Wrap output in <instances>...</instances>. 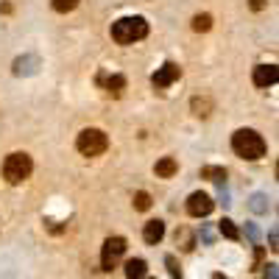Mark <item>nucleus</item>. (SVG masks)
<instances>
[{
  "mask_svg": "<svg viewBox=\"0 0 279 279\" xmlns=\"http://www.w3.org/2000/svg\"><path fill=\"white\" fill-rule=\"evenodd\" d=\"M232 151L240 159L254 162V159H262L268 154V146H265V140H262L260 131H254V128H237L232 134Z\"/></svg>",
  "mask_w": 279,
  "mask_h": 279,
  "instance_id": "1",
  "label": "nucleus"
},
{
  "mask_svg": "<svg viewBox=\"0 0 279 279\" xmlns=\"http://www.w3.org/2000/svg\"><path fill=\"white\" fill-rule=\"evenodd\" d=\"M148 37V20L146 17H120L112 25V39L117 45H131Z\"/></svg>",
  "mask_w": 279,
  "mask_h": 279,
  "instance_id": "2",
  "label": "nucleus"
},
{
  "mask_svg": "<svg viewBox=\"0 0 279 279\" xmlns=\"http://www.w3.org/2000/svg\"><path fill=\"white\" fill-rule=\"evenodd\" d=\"M31 170H34V162H31V157L25 151H14L6 157V162H3V176H6L9 184H20L25 182V179L31 176Z\"/></svg>",
  "mask_w": 279,
  "mask_h": 279,
  "instance_id": "3",
  "label": "nucleus"
},
{
  "mask_svg": "<svg viewBox=\"0 0 279 279\" xmlns=\"http://www.w3.org/2000/svg\"><path fill=\"white\" fill-rule=\"evenodd\" d=\"M76 148L84 157H101L106 148H109V137L101 128H84V131L76 137Z\"/></svg>",
  "mask_w": 279,
  "mask_h": 279,
  "instance_id": "4",
  "label": "nucleus"
},
{
  "mask_svg": "<svg viewBox=\"0 0 279 279\" xmlns=\"http://www.w3.org/2000/svg\"><path fill=\"white\" fill-rule=\"evenodd\" d=\"M123 254H126V237H120V235L106 237L103 251H101V268L103 271H115V265L120 262Z\"/></svg>",
  "mask_w": 279,
  "mask_h": 279,
  "instance_id": "5",
  "label": "nucleus"
},
{
  "mask_svg": "<svg viewBox=\"0 0 279 279\" xmlns=\"http://www.w3.org/2000/svg\"><path fill=\"white\" fill-rule=\"evenodd\" d=\"M213 195L204 193V190H195V193H190L187 198V215H193V218H206V215L213 213Z\"/></svg>",
  "mask_w": 279,
  "mask_h": 279,
  "instance_id": "6",
  "label": "nucleus"
},
{
  "mask_svg": "<svg viewBox=\"0 0 279 279\" xmlns=\"http://www.w3.org/2000/svg\"><path fill=\"white\" fill-rule=\"evenodd\" d=\"M179 76H182V67L173 64V61H165L157 73L151 76V84L157 87V90H165V87H170L173 81H179Z\"/></svg>",
  "mask_w": 279,
  "mask_h": 279,
  "instance_id": "7",
  "label": "nucleus"
},
{
  "mask_svg": "<svg viewBox=\"0 0 279 279\" xmlns=\"http://www.w3.org/2000/svg\"><path fill=\"white\" fill-rule=\"evenodd\" d=\"M39 67H42V59H39L37 53H25V56H17V59H14L12 70H14V76H34Z\"/></svg>",
  "mask_w": 279,
  "mask_h": 279,
  "instance_id": "8",
  "label": "nucleus"
},
{
  "mask_svg": "<svg viewBox=\"0 0 279 279\" xmlns=\"http://www.w3.org/2000/svg\"><path fill=\"white\" fill-rule=\"evenodd\" d=\"M276 64H257L254 73H251V81H254V87H271L276 84Z\"/></svg>",
  "mask_w": 279,
  "mask_h": 279,
  "instance_id": "9",
  "label": "nucleus"
},
{
  "mask_svg": "<svg viewBox=\"0 0 279 279\" xmlns=\"http://www.w3.org/2000/svg\"><path fill=\"white\" fill-rule=\"evenodd\" d=\"M98 84L106 87V92L117 98V95H123V90H126V76H120V73H115V76L101 73V76H98Z\"/></svg>",
  "mask_w": 279,
  "mask_h": 279,
  "instance_id": "10",
  "label": "nucleus"
},
{
  "mask_svg": "<svg viewBox=\"0 0 279 279\" xmlns=\"http://www.w3.org/2000/svg\"><path fill=\"white\" fill-rule=\"evenodd\" d=\"M162 237H165V221L154 218V221H148V224L143 226V240H146L148 246H157Z\"/></svg>",
  "mask_w": 279,
  "mask_h": 279,
  "instance_id": "11",
  "label": "nucleus"
},
{
  "mask_svg": "<svg viewBox=\"0 0 279 279\" xmlns=\"http://www.w3.org/2000/svg\"><path fill=\"white\" fill-rule=\"evenodd\" d=\"M154 173H157L159 179H173L179 173V162L173 157H162V159H157V165H154Z\"/></svg>",
  "mask_w": 279,
  "mask_h": 279,
  "instance_id": "12",
  "label": "nucleus"
},
{
  "mask_svg": "<svg viewBox=\"0 0 279 279\" xmlns=\"http://www.w3.org/2000/svg\"><path fill=\"white\" fill-rule=\"evenodd\" d=\"M148 276V262L143 257L126 260V279H146Z\"/></svg>",
  "mask_w": 279,
  "mask_h": 279,
  "instance_id": "13",
  "label": "nucleus"
},
{
  "mask_svg": "<svg viewBox=\"0 0 279 279\" xmlns=\"http://www.w3.org/2000/svg\"><path fill=\"white\" fill-rule=\"evenodd\" d=\"M249 210H251L254 215H265L268 210H271V198H268L265 193H254V195L249 198Z\"/></svg>",
  "mask_w": 279,
  "mask_h": 279,
  "instance_id": "14",
  "label": "nucleus"
},
{
  "mask_svg": "<svg viewBox=\"0 0 279 279\" xmlns=\"http://www.w3.org/2000/svg\"><path fill=\"white\" fill-rule=\"evenodd\" d=\"M218 232L226 237V240H240V229H237V224L232 218H221L218 221Z\"/></svg>",
  "mask_w": 279,
  "mask_h": 279,
  "instance_id": "15",
  "label": "nucleus"
},
{
  "mask_svg": "<svg viewBox=\"0 0 279 279\" xmlns=\"http://www.w3.org/2000/svg\"><path fill=\"white\" fill-rule=\"evenodd\" d=\"M190 106H193V112L198 117H206L210 112H213V101H210V98H193V101H190Z\"/></svg>",
  "mask_w": 279,
  "mask_h": 279,
  "instance_id": "16",
  "label": "nucleus"
},
{
  "mask_svg": "<svg viewBox=\"0 0 279 279\" xmlns=\"http://www.w3.org/2000/svg\"><path fill=\"white\" fill-rule=\"evenodd\" d=\"M201 179H210V182H226V170L224 168H201Z\"/></svg>",
  "mask_w": 279,
  "mask_h": 279,
  "instance_id": "17",
  "label": "nucleus"
},
{
  "mask_svg": "<svg viewBox=\"0 0 279 279\" xmlns=\"http://www.w3.org/2000/svg\"><path fill=\"white\" fill-rule=\"evenodd\" d=\"M134 210H137V213H146V210H151V195H148L146 190L134 193Z\"/></svg>",
  "mask_w": 279,
  "mask_h": 279,
  "instance_id": "18",
  "label": "nucleus"
},
{
  "mask_svg": "<svg viewBox=\"0 0 279 279\" xmlns=\"http://www.w3.org/2000/svg\"><path fill=\"white\" fill-rule=\"evenodd\" d=\"M81 0H50V6H53V12L59 14H67V12H73L76 6H79Z\"/></svg>",
  "mask_w": 279,
  "mask_h": 279,
  "instance_id": "19",
  "label": "nucleus"
},
{
  "mask_svg": "<svg viewBox=\"0 0 279 279\" xmlns=\"http://www.w3.org/2000/svg\"><path fill=\"white\" fill-rule=\"evenodd\" d=\"M182 240V251H193V246H195V237L190 235L187 229H176V243Z\"/></svg>",
  "mask_w": 279,
  "mask_h": 279,
  "instance_id": "20",
  "label": "nucleus"
},
{
  "mask_svg": "<svg viewBox=\"0 0 279 279\" xmlns=\"http://www.w3.org/2000/svg\"><path fill=\"white\" fill-rule=\"evenodd\" d=\"M213 28V17H210V14H195L193 17V31H210Z\"/></svg>",
  "mask_w": 279,
  "mask_h": 279,
  "instance_id": "21",
  "label": "nucleus"
},
{
  "mask_svg": "<svg viewBox=\"0 0 279 279\" xmlns=\"http://www.w3.org/2000/svg\"><path fill=\"white\" fill-rule=\"evenodd\" d=\"M165 265H168V273H170L173 279H182V265H179V260H176L173 254L165 257Z\"/></svg>",
  "mask_w": 279,
  "mask_h": 279,
  "instance_id": "22",
  "label": "nucleus"
},
{
  "mask_svg": "<svg viewBox=\"0 0 279 279\" xmlns=\"http://www.w3.org/2000/svg\"><path fill=\"white\" fill-rule=\"evenodd\" d=\"M246 235L251 237V243H254V246H257V243H260V229H257L254 224H249V226H246Z\"/></svg>",
  "mask_w": 279,
  "mask_h": 279,
  "instance_id": "23",
  "label": "nucleus"
},
{
  "mask_svg": "<svg viewBox=\"0 0 279 279\" xmlns=\"http://www.w3.org/2000/svg\"><path fill=\"white\" fill-rule=\"evenodd\" d=\"M265 279H276V262H268L265 265Z\"/></svg>",
  "mask_w": 279,
  "mask_h": 279,
  "instance_id": "24",
  "label": "nucleus"
},
{
  "mask_svg": "<svg viewBox=\"0 0 279 279\" xmlns=\"http://www.w3.org/2000/svg\"><path fill=\"white\" fill-rule=\"evenodd\" d=\"M268 243H271V249H273V251L279 249V246H276V232H273V229H271V235H268Z\"/></svg>",
  "mask_w": 279,
  "mask_h": 279,
  "instance_id": "25",
  "label": "nucleus"
},
{
  "mask_svg": "<svg viewBox=\"0 0 279 279\" xmlns=\"http://www.w3.org/2000/svg\"><path fill=\"white\" fill-rule=\"evenodd\" d=\"M262 6H265V0H251V9H254V12H260Z\"/></svg>",
  "mask_w": 279,
  "mask_h": 279,
  "instance_id": "26",
  "label": "nucleus"
},
{
  "mask_svg": "<svg viewBox=\"0 0 279 279\" xmlns=\"http://www.w3.org/2000/svg\"><path fill=\"white\" fill-rule=\"evenodd\" d=\"M213 279H226V276H224V273H213Z\"/></svg>",
  "mask_w": 279,
  "mask_h": 279,
  "instance_id": "27",
  "label": "nucleus"
},
{
  "mask_svg": "<svg viewBox=\"0 0 279 279\" xmlns=\"http://www.w3.org/2000/svg\"><path fill=\"white\" fill-rule=\"evenodd\" d=\"M146 279H154V276H146Z\"/></svg>",
  "mask_w": 279,
  "mask_h": 279,
  "instance_id": "28",
  "label": "nucleus"
}]
</instances>
